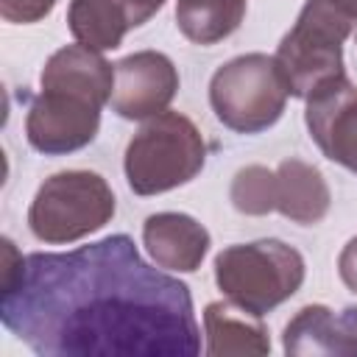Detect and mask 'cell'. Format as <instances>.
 <instances>
[{
    "label": "cell",
    "instance_id": "6da1fadb",
    "mask_svg": "<svg viewBox=\"0 0 357 357\" xmlns=\"http://www.w3.org/2000/svg\"><path fill=\"white\" fill-rule=\"evenodd\" d=\"M0 321L45 357H195L190 287L148 265L128 234L33 251L3 282Z\"/></svg>",
    "mask_w": 357,
    "mask_h": 357
},
{
    "label": "cell",
    "instance_id": "7a4b0ae2",
    "mask_svg": "<svg viewBox=\"0 0 357 357\" xmlns=\"http://www.w3.org/2000/svg\"><path fill=\"white\" fill-rule=\"evenodd\" d=\"M354 20L332 0H307L293 28L282 36L273 59L293 98H312L346 75L343 42Z\"/></svg>",
    "mask_w": 357,
    "mask_h": 357
},
{
    "label": "cell",
    "instance_id": "3957f363",
    "mask_svg": "<svg viewBox=\"0 0 357 357\" xmlns=\"http://www.w3.org/2000/svg\"><path fill=\"white\" fill-rule=\"evenodd\" d=\"M206 162V142L178 112L148 117L126 148V178L137 195H159L192 181Z\"/></svg>",
    "mask_w": 357,
    "mask_h": 357
},
{
    "label": "cell",
    "instance_id": "277c9868",
    "mask_svg": "<svg viewBox=\"0 0 357 357\" xmlns=\"http://www.w3.org/2000/svg\"><path fill=\"white\" fill-rule=\"evenodd\" d=\"M215 282L229 301L265 315L301 287L304 257L282 240L237 243L215 257Z\"/></svg>",
    "mask_w": 357,
    "mask_h": 357
},
{
    "label": "cell",
    "instance_id": "5b68a950",
    "mask_svg": "<svg viewBox=\"0 0 357 357\" xmlns=\"http://www.w3.org/2000/svg\"><path fill=\"white\" fill-rule=\"evenodd\" d=\"M114 192L103 176L92 170H61L36 190L28 226L42 243H75L95 234L114 218Z\"/></svg>",
    "mask_w": 357,
    "mask_h": 357
},
{
    "label": "cell",
    "instance_id": "8992f818",
    "mask_svg": "<svg viewBox=\"0 0 357 357\" xmlns=\"http://www.w3.org/2000/svg\"><path fill=\"white\" fill-rule=\"evenodd\" d=\"M287 84L273 56L245 53L220 64L209 81V103L215 117L240 134L271 128L287 106Z\"/></svg>",
    "mask_w": 357,
    "mask_h": 357
},
{
    "label": "cell",
    "instance_id": "52a82bcc",
    "mask_svg": "<svg viewBox=\"0 0 357 357\" xmlns=\"http://www.w3.org/2000/svg\"><path fill=\"white\" fill-rule=\"evenodd\" d=\"M100 109L98 103L56 92V89H42L28 109L25 117V137L31 148L39 153H73L89 145L100 128Z\"/></svg>",
    "mask_w": 357,
    "mask_h": 357
},
{
    "label": "cell",
    "instance_id": "ba28073f",
    "mask_svg": "<svg viewBox=\"0 0 357 357\" xmlns=\"http://www.w3.org/2000/svg\"><path fill=\"white\" fill-rule=\"evenodd\" d=\"M176 89V64L159 50H139L114 64V92L109 103L126 120H148L167 109Z\"/></svg>",
    "mask_w": 357,
    "mask_h": 357
},
{
    "label": "cell",
    "instance_id": "9c48e42d",
    "mask_svg": "<svg viewBox=\"0 0 357 357\" xmlns=\"http://www.w3.org/2000/svg\"><path fill=\"white\" fill-rule=\"evenodd\" d=\"M304 120L321 153L357 173V86L346 75L307 98Z\"/></svg>",
    "mask_w": 357,
    "mask_h": 357
},
{
    "label": "cell",
    "instance_id": "30bf717a",
    "mask_svg": "<svg viewBox=\"0 0 357 357\" xmlns=\"http://www.w3.org/2000/svg\"><path fill=\"white\" fill-rule=\"evenodd\" d=\"M282 346L293 357H357V307L340 312L324 304L301 307L284 326Z\"/></svg>",
    "mask_w": 357,
    "mask_h": 357
},
{
    "label": "cell",
    "instance_id": "8fae6325",
    "mask_svg": "<svg viewBox=\"0 0 357 357\" xmlns=\"http://www.w3.org/2000/svg\"><path fill=\"white\" fill-rule=\"evenodd\" d=\"M39 84L42 89L78 95L106 106L114 92V64H109L98 50L86 45H67L45 61Z\"/></svg>",
    "mask_w": 357,
    "mask_h": 357
},
{
    "label": "cell",
    "instance_id": "7c38bea8",
    "mask_svg": "<svg viewBox=\"0 0 357 357\" xmlns=\"http://www.w3.org/2000/svg\"><path fill=\"white\" fill-rule=\"evenodd\" d=\"M142 243L159 268L192 273L209 251V231L184 212H156L142 223Z\"/></svg>",
    "mask_w": 357,
    "mask_h": 357
},
{
    "label": "cell",
    "instance_id": "4fadbf2b",
    "mask_svg": "<svg viewBox=\"0 0 357 357\" xmlns=\"http://www.w3.org/2000/svg\"><path fill=\"white\" fill-rule=\"evenodd\" d=\"M273 178H276L273 212L301 226H312L324 220L332 204V192L324 173L315 165H307L301 159H284L273 170Z\"/></svg>",
    "mask_w": 357,
    "mask_h": 357
},
{
    "label": "cell",
    "instance_id": "5bb4252c",
    "mask_svg": "<svg viewBox=\"0 0 357 357\" xmlns=\"http://www.w3.org/2000/svg\"><path fill=\"white\" fill-rule=\"evenodd\" d=\"M204 332H206V354L229 357V354H268L271 340L262 324V315H254L234 301H212L204 310Z\"/></svg>",
    "mask_w": 357,
    "mask_h": 357
},
{
    "label": "cell",
    "instance_id": "9a60e30c",
    "mask_svg": "<svg viewBox=\"0 0 357 357\" xmlns=\"http://www.w3.org/2000/svg\"><path fill=\"white\" fill-rule=\"evenodd\" d=\"M245 6V0H176V25L190 42L215 45L240 28Z\"/></svg>",
    "mask_w": 357,
    "mask_h": 357
},
{
    "label": "cell",
    "instance_id": "2e32d148",
    "mask_svg": "<svg viewBox=\"0 0 357 357\" xmlns=\"http://www.w3.org/2000/svg\"><path fill=\"white\" fill-rule=\"evenodd\" d=\"M67 25L78 45L98 53L120 47L128 31V20L114 0H70Z\"/></svg>",
    "mask_w": 357,
    "mask_h": 357
},
{
    "label": "cell",
    "instance_id": "e0dca14e",
    "mask_svg": "<svg viewBox=\"0 0 357 357\" xmlns=\"http://www.w3.org/2000/svg\"><path fill=\"white\" fill-rule=\"evenodd\" d=\"M273 190H276L273 170L262 165H248L234 173L229 198L234 209L243 215H268L273 212Z\"/></svg>",
    "mask_w": 357,
    "mask_h": 357
},
{
    "label": "cell",
    "instance_id": "ac0fdd59",
    "mask_svg": "<svg viewBox=\"0 0 357 357\" xmlns=\"http://www.w3.org/2000/svg\"><path fill=\"white\" fill-rule=\"evenodd\" d=\"M56 0H0V14L6 22H17V25H28V22H39L53 11Z\"/></svg>",
    "mask_w": 357,
    "mask_h": 357
},
{
    "label": "cell",
    "instance_id": "d6986e66",
    "mask_svg": "<svg viewBox=\"0 0 357 357\" xmlns=\"http://www.w3.org/2000/svg\"><path fill=\"white\" fill-rule=\"evenodd\" d=\"M114 3L123 8V14L128 20V28H139L142 22H148L165 6V0H114Z\"/></svg>",
    "mask_w": 357,
    "mask_h": 357
},
{
    "label": "cell",
    "instance_id": "ffe728a7",
    "mask_svg": "<svg viewBox=\"0 0 357 357\" xmlns=\"http://www.w3.org/2000/svg\"><path fill=\"white\" fill-rule=\"evenodd\" d=\"M337 271H340V279L346 282V287L357 293V237H351L343 245V251L337 257Z\"/></svg>",
    "mask_w": 357,
    "mask_h": 357
},
{
    "label": "cell",
    "instance_id": "44dd1931",
    "mask_svg": "<svg viewBox=\"0 0 357 357\" xmlns=\"http://www.w3.org/2000/svg\"><path fill=\"white\" fill-rule=\"evenodd\" d=\"M337 8H343L354 22H357V0H332Z\"/></svg>",
    "mask_w": 357,
    "mask_h": 357
}]
</instances>
